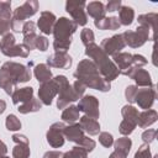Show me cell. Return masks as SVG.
I'll return each mask as SVG.
<instances>
[{"label":"cell","mask_w":158,"mask_h":158,"mask_svg":"<svg viewBox=\"0 0 158 158\" xmlns=\"http://www.w3.org/2000/svg\"><path fill=\"white\" fill-rule=\"evenodd\" d=\"M74 77L77 78V80L83 81L86 88L95 89L101 93H107L111 89L110 83L101 77L98 68L90 59H83L78 63L77 69L74 72Z\"/></svg>","instance_id":"cell-1"},{"label":"cell","mask_w":158,"mask_h":158,"mask_svg":"<svg viewBox=\"0 0 158 158\" xmlns=\"http://www.w3.org/2000/svg\"><path fill=\"white\" fill-rule=\"evenodd\" d=\"M85 54L95 64V67L98 68L99 73L101 74V77L106 81L110 83V81L115 80L120 75V72H118L117 67L109 58V56L104 53V51L100 48V46H98L95 43L85 46Z\"/></svg>","instance_id":"cell-2"},{"label":"cell","mask_w":158,"mask_h":158,"mask_svg":"<svg viewBox=\"0 0 158 158\" xmlns=\"http://www.w3.org/2000/svg\"><path fill=\"white\" fill-rule=\"evenodd\" d=\"M77 28L78 25L73 20H69L68 17H59L56 21L52 32L54 36V42H53L54 51L67 52V49H69L72 44V36L77 31Z\"/></svg>","instance_id":"cell-3"},{"label":"cell","mask_w":158,"mask_h":158,"mask_svg":"<svg viewBox=\"0 0 158 158\" xmlns=\"http://www.w3.org/2000/svg\"><path fill=\"white\" fill-rule=\"evenodd\" d=\"M38 11V1L36 0H27L21 6L16 7L12 12L11 19V30L15 32H20L25 23V20L33 16Z\"/></svg>","instance_id":"cell-4"},{"label":"cell","mask_w":158,"mask_h":158,"mask_svg":"<svg viewBox=\"0 0 158 158\" xmlns=\"http://www.w3.org/2000/svg\"><path fill=\"white\" fill-rule=\"evenodd\" d=\"M53 79L56 80L57 86H58V99H57V107L58 109H65L69 105V102L79 100L73 86L69 84L67 77L57 75Z\"/></svg>","instance_id":"cell-5"},{"label":"cell","mask_w":158,"mask_h":158,"mask_svg":"<svg viewBox=\"0 0 158 158\" xmlns=\"http://www.w3.org/2000/svg\"><path fill=\"white\" fill-rule=\"evenodd\" d=\"M123 41L127 46L132 48H138L143 46L149 38V30L144 26H137L135 31H125L122 33Z\"/></svg>","instance_id":"cell-6"},{"label":"cell","mask_w":158,"mask_h":158,"mask_svg":"<svg viewBox=\"0 0 158 158\" xmlns=\"http://www.w3.org/2000/svg\"><path fill=\"white\" fill-rule=\"evenodd\" d=\"M86 6V2L80 0H68L65 2V11L73 17V21L78 26H85L88 22V16L84 10Z\"/></svg>","instance_id":"cell-7"},{"label":"cell","mask_w":158,"mask_h":158,"mask_svg":"<svg viewBox=\"0 0 158 158\" xmlns=\"http://www.w3.org/2000/svg\"><path fill=\"white\" fill-rule=\"evenodd\" d=\"M77 107L79 109V111L84 112L85 116H88V117H90V118L96 120V118H99V116H100V111H99V100H98L94 95H85V96H83V98L79 100Z\"/></svg>","instance_id":"cell-8"},{"label":"cell","mask_w":158,"mask_h":158,"mask_svg":"<svg viewBox=\"0 0 158 158\" xmlns=\"http://www.w3.org/2000/svg\"><path fill=\"white\" fill-rule=\"evenodd\" d=\"M64 127L65 125L63 122H54L53 125H51V127L47 131L46 138L48 144L52 148H59L64 144Z\"/></svg>","instance_id":"cell-9"},{"label":"cell","mask_w":158,"mask_h":158,"mask_svg":"<svg viewBox=\"0 0 158 158\" xmlns=\"http://www.w3.org/2000/svg\"><path fill=\"white\" fill-rule=\"evenodd\" d=\"M126 46L122 33L118 35H114L109 38H104L100 43V48L104 51L105 54L107 56H115L117 53L121 52V49H123Z\"/></svg>","instance_id":"cell-10"},{"label":"cell","mask_w":158,"mask_h":158,"mask_svg":"<svg viewBox=\"0 0 158 158\" xmlns=\"http://www.w3.org/2000/svg\"><path fill=\"white\" fill-rule=\"evenodd\" d=\"M2 68H5L10 75L17 81V83H26L31 79V72L30 69L21 64V63H16V62H6L2 64Z\"/></svg>","instance_id":"cell-11"},{"label":"cell","mask_w":158,"mask_h":158,"mask_svg":"<svg viewBox=\"0 0 158 158\" xmlns=\"http://www.w3.org/2000/svg\"><path fill=\"white\" fill-rule=\"evenodd\" d=\"M157 96L156 86H149V88H139L137 89L136 96H135V102L143 110H148L152 107L154 100Z\"/></svg>","instance_id":"cell-12"},{"label":"cell","mask_w":158,"mask_h":158,"mask_svg":"<svg viewBox=\"0 0 158 158\" xmlns=\"http://www.w3.org/2000/svg\"><path fill=\"white\" fill-rule=\"evenodd\" d=\"M123 75L133 79L136 81V86H141V88H149V86H153V83H152V78H151V74L146 70V69H142V68H137V67H131L127 72L123 73Z\"/></svg>","instance_id":"cell-13"},{"label":"cell","mask_w":158,"mask_h":158,"mask_svg":"<svg viewBox=\"0 0 158 158\" xmlns=\"http://www.w3.org/2000/svg\"><path fill=\"white\" fill-rule=\"evenodd\" d=\"M58 94V86L54 79H51L49 81L42 83L38 89V99L43 105L49 106L52 104V100Z\"/></svg>","instance_id":"cell-14"},{"label":"cell","mask_w":158,"mask_h":158,"mask_svg":"<svg viewBox=\"0 0 158 158\" xmlns=\"http://www.w3.org/2000/svg\"><path fill=\"white\" fill-rule=\"evenodd\" d=\"M11 1H0V35H6L11 28Z\"/></svg>","instance_id":"cell-15"},{"label":"cell","mask_w":158,"mask_h":158,"mask_svg":"<svg viewBox=\"0 0 158 158\" xmlns=\"http://www.w3.org/2000/svg\"><path fill=\"white\" fill-rule=\"evenodd\" d=\"M47 65L59 69H68L72 65V57L64 51H56L47 58Z\"/></svg>","instance_id":"cell-16"},{"label":"cell","mask_w":158,"mask_h":158,"mask_svg":"<svg viewBox=\"0 0 158 158\" xmlns=\"http://www.w3.org/2000/svg\"><path fill=\"white\" fill-rule=\"evenodd\" d=\"M56 15L51 11H42L40 15V19L37 21V26L41 32L44 35H51L53 32V27L56 25Z\"/></svg>","instance_id":"cell-17"},{"label":"cell","mask_w":158,"mask_h":158,"mask_svg":"<svg viewBox=\"0 0 158 158\" xmlns=\"http://www.w3.org/2000/svg\"><path fill=\"white\" fill-rule=\"evenodd\" d=\"M112 62L117 67L120 74H123L125 72H127L132 65V54L128 52H120L115 56H112Z\"/></svg>","instance_id":"cell-18"},{"label":"cell","mask_w":158,"mask_h":158,"mask_svg":"<svg viewBox=\"0 0 158 158\" xmlns=\"http://www.w3.org/2000/svg\"><path fill=\"white\" fill-rule=\"evenodd\" d=\"M64 137L68 141L79 144L80 141L85 137V135H84V131L79 123H70V125L64 127Z\"/></svg>","instance_id":"cell-19"},{"label":"cell","mask_w":158,"mask_h":158,"mask_svg":"<svg viewBox=\"0 0 158 158\" xmlns=\"http://www.w3.org/2000/svg\"><path fill=\"white\" fill-rule=\"evenodd\" d=\"M19 83L10 75V73L5 68H0V88L4 89V91L7 95H12L15 91V88Z\"/></svg>","instance_id":"cell-20"},{"label":"cell","mask_w":158,"mask_h":158,"mask_svg":"<svg viewBox=\"0 0 158 158\" xmlns=\"http://www.w3.org/2000/svg\"><path fill=\"white\" fill-rule=\"evenodd\" d=\"M79 125L83 128V131L86 132L90 136H96L100 132V123L96 120L90 118V117H88L85 115L79 117Z\"/></svg>","instance_id":"cell-21"},{"label":"cell","mask_w":158,"mask_h":158,"mask_svg":"<svg viewBox=\"0 0 158 158\" xmlns=\"http://www.w3.org/2000/svg\"><path fill=\"white\" fill-rule=\"evenodd\" d=\"M94 25L95 27H98L99 30H102V31H115V30H118L121 23L118 21V17L116 16H111V17H104L101 20H95L94 21Z\"/></svg>","instance_id":"cell-22"},{"label":"cell","mask_w":158,"mask_h":158,"mask_svg":"<svg viewBox=\"0 0 158 158\" xmlns=\"http://www.w3.org/2000/svg\"><path fill=\"white\" fill-rule=\"evenodd\" d=\"M12 102L15 105H20V104H23L26 101H28L30 99L33 98V89L31 86H25V88H20V89H16L12 95Z\"/></svg>","instance_id":"cell-23"},{"label":"cell","mask_w":158,"mask_h":158,"mask_svg":"<svg viewBox=\"0 0 158 158\" xmlns=\"http://www.w3.org/2000/svg\"><path fill=\"white\" fill-rule=\"evenodd\" d=\"M158 118V114L156 110H152V109H148V110H143L142 112L138 114V121H137V125L141 127V128H146L148 126H151L152 123H154Z\"/></svg>","instance_id":"cell-24"},{"label":"cell","mask_w":158,"mask_h":158,"mask_svg":"<svg viewBox=\"0 0 158 158\" xmlns=\"http://www.w3.org/2000/svg\"><path fill=\"white\" fill-rule=\"evenodd\" d=\"M86 12L89 14V16L94 17L95 20H101L105 17L106 10H105V5L101 1H91L89 4H86Z\"/></svg>","instance_id":"cell-25"},{"label":"cell","mask_w":158,"mask_h":158,"mask_svg":"<svg viewBox=\"0 0 158 158\" xmlns=\"http://www.w3.org/2000/svg\"><path fill=\"white\" fill-rule=\"evenodd\" d=\"M33 74L36 77V79L42 84V83H46V81H49L52 79V72L49 69V67L47 64H37L33 69Z\"/></svg>","instance_id":"cell-26"},{"label":"cell","mask_w":158,"mask_h":158,"mask_svg":"<svg viewBox=\"0 0 158 158\" xmlns=\"http://www.w3.org/2000/svg\"><path fill=\"white\" fill-rule=\"evenodd\" d=\"M1 52L6 57H22V58L28 57V53H30V51L23 44H14L11 47L2 48Z\"/></svg>","instance_id":"cell-27"},{"label":"cell","mask_w":158,"mask_h":158,"mask_svg":"<svg viewBox=\"0 0 158 158\" xmlns=\"http://www.w3.org/2000/svg\"><path fill=\"white\" fill-rule=\"evenodd\" d=\"M157 20H158V15L156 12H148V14H143L138 16V26H144L147 27L149 31H154L156 30V25H157Z\"/></svg>","instance_id":"cell-28"},{"label":"cell","mask_w":158,"mask_h":158,"mask_svg":"<svg viewBox=\"0 0 158 158\" xmlns=\"http://www.w3.org/2000/svg\"><path fill=\"white\" fill-rule=\"evenodd\" d=\"M42 107V102L36 99V98H32L30 99L28 101L23 102V104H20L17 110L20 114H30V112H36V111H40Z\"/></svg>","instance_id":"cell-29"},{"label":"cell","mask_w":158,"mask_h":158,"mask_svg":"<svg viewBox=\"0 0 158 158\" xmlns=\"http://www.w3.org/2000/svg\"><path fill=\"white\" fill-rule=\"evenodd\" d=\"M135 10L130 6H121L118 10V21L123 26H128L133 22Z\"/></svg>","instance_id":"cell-30"},{"label":"cell","mask_w":158,"mask_h":158,"mask_svg":"<svg viewBox=\"0 0 158 158\" xmlns=\"http://www.w3.org/2000/svg\"><path fill=\"white\" fill-rule=\"evenodd\" d=\"M79 109L74 105H70V106H67L63 112H62V120L64 122H68L69 125L70 123H75L77 120H79Z\"/></svg>","instance_id":"cell-31"},{"label":"cell","mask_w":158,"mask_h":158,"mask_svg":"<svg viewBox=\"0 0 158 158\" xmlns=\"http://www.w3.org/2000/svg\"><path fill=\"white\" fill-rule=\"evenodd\" d=\"M114 147H115V151H117L127 157V154L130 153L131 147H132V141L128 137H121L114 142Z\"/></svg>","instance_id":"cell-32"},{"label":"cell","mask_w":158,"mask_h":158,"mask_svg":"<svg viewBox=\"0 0 158 158\" xmlns=\"http://www.w3.org/2000/svg\"><path fill=\"white\" fill-rule=\"evenodd\" d=\"M121 114H122V117L123 120H128V121H132V122H136L138 121V110L132 106V105H125L122 109H121Z\"/></svg>","instance_id":"cell-33"},{"label":"cell","mask_w":158,"mask_h":158,"mask_svg":"<svg viewBox=\"0 0 158 158\" xmlns=\"http://www.w3.org/2000/svg\"><path fill=\"white\" fill-rule=\"evenodd\" d=\"M31 154L27 143H17L12 149V158H28Z\"/></svg>","instance_id":"cell-34"},{"label":"cell","mask_w":158,"mask_h":158,"mask_svg":"<svg viewBox=\"0 0 158 158\" xmlns=\"http://www.w3.org/2000/svg\"><path fill=\"white\" fill-rule=\"evenodd\" d=\"M62 158H88V152L80 146H75L70 151L63 153Z\"/></svg>","instance_id":"cell-35"},{"label":"cell","mask_w":158,"mask_h":158,"mask_svg":"<svg viewBox=\"0 0 158 158\" xmlns=\"http://www.w3.org/2000/svg\"><path fill=\"white\" fill-rule=\"evenodd\" d=\"M5 126L9 131H19L21 128V121L17 118V116L10 114L6 116L5 120Z\"/></svg>","instance_id":"cell-36"},{"label":"cell","mask_w":158,"mask_h":158,"mask_svg":"<svg viewBox=\"0 0 158 158\" xmlns=\"http://www.w3.org/2000/svg\"><path fill=\"white\" fill-rule=\"evenodd\" d=\"M137 123L136 122H132V121H128V120H122L121 123H120V127H118V131L121 135L123 136H128L133 132V130L136 128Z\"/></svg>","instance_id":"cell-37"},{"label":"cell","mask_w":158,"mask_h":158,"mask_svg":"<svg viewBox=\"0 0 158 158\" xmlns=\"http://www.w3.org/2000/svg\"><path fill=\"white\" fill-rule=\"evenodd\" d=\"M80 40L84 43V46H88V44L94 43L95 35L90 28H83L81 32H80Z\"/></svg>","instance_id":"cell-38"},{"label":"cell","mask_w":158,"mask_h":158,"mask_svg":"<svg viewBox=\"0 0 158 158\" xmlns=\"http://www.w3.org/2000/svg\"><path fill=\"white\" fill-rule=\"evenodd\" d=\"M99 142H100L104 147L109 148V147H111V146L114 144V137H112V135L109 133V132H100V133H99Z\"/></svg>","instance_id":"cell-39"},{"label":"cell","mask_w":158,"mask_h":158,"mask_svg":"<svg viewBox=\"0 0 158 158\" xmlns=\"http://www.w3.org/2000/svg\"><path fill=\"white\" fill-rule=\"evenodd\" d=\"M36 38H37V35L36 33H30V35H25L23 36V46L28 49V51H32L36 48L35 43H36Z\"/></svg>","instance_id":"cell-40"},{"label":"cell","mask_w":158,"mask_h":158,"mask_svg":"<svg viewBox=\"0 0 158 158\" xmlns=\"http://www.w3.org/2000/svg\"><path fill=\"white\" fill-rule=\"evenodd\" d=\"M135 158H152L149 144L143 143L142 146H139L137 152H136V154H135Z\"/></svg>","instance_id":"cell-41"},{"label":"cell","mask_w":158,"mask_h":158,"mask_svg":"<svg viewBox=\"0 0 158 158\" xmlns=\"http://www.w3.org/2000/svg\"><path fill=\"white\" fill-rule=\"evenodd\" d=\"M0 43H1V48L0 49H2V48H7V47H11V46H14V44H16V42H15V36L12 35V33H6V35H4L2 36V38H1V41H0Z\"/></svg>","instance_id":"cell-42"},{"label":"cell","mask_w":158,"mask_h":158,"mask_svg":"<svg viewBox=\"0 0 158 158\" xmlns=\"http://www.w3.org/2000/svg\"><path fill=\"white\" fill-rule=\"evenodd\" d=\"M137 89H138V86H136V85H128L125 89V96H126V100L130 104H133L135 102V96H136Z\"/></svg>","instance_id":"cell-43"},{"label":"cell","mask_w":158,"mask_h":158,"mask_svg":"<svg viewBox=\"0 0 158 158\" xmlns=\"http://www.w3.org/2000/svg\"><path fill=\"white\" fill-rule=\"evenodd\" d=\"M78 146H80L81 148H84L86 152H91V151L95 148L96 143H95V141H94V139H91V138H89V137H86V136H85V137L80 141V143H79Z\"/></svg>","instance_id":"cell-44"},{"label":"cell","mask_w":158,"mask_h":158,"mask_svg":"<svg viewBox=\"0 0 158 158\" xmlns=\"http://www.w3.org/2000/svg\"><path fill=\"white\" fill-rule=\"evenodd\" d=\"M48 44H49V43H48L47 37H44V36H37L36 43H35V46H36L37 49H40L41 52H44V51H47Z\"/></svg>","instance_id":"cell-45"},{"label":"cell","mask_w":158,"mask_h":158,"mask_svg":"<svg viewBox=\"0 0 158 158\" xmlns=\"http://www.w3.org/2000/svg\"><path fill=\"white\" fill-rule=\"evenodd\" d=\"M156 136H157V131L149 128V130H146V131L142 133V139H143V142H144L146 144H149V143H152V142L154 141Z\"/></svg>","instance_id":"cell-46"},{"label":"cell","mask_w":158,"mask_h":158,"mask_svg":"<svg viewBox=\"0 0 158 158\" xmlns=\"http://www.w3.org/2000/svg\"><path fill=\"white\" fill-rule=\"evenodd\" d=\"M72 86H73V89H74L75 94L78 95V98H79V99H81V96H83V95H84V93H85L86 85H85L83 81H80V80H75V81H74V84H73Z\"/></svg>","instance_id":"cell-47"},{"label":"cell","mask_w":158,"mask_h":158,"mask_svg":"<svg viewBox=\"0 0 158 158\" xmlns=\"http://www.w3.org/2000/svg\"><path fill=\"white\" fill-rule=\"evenodd\" d=\"M148 63V60L141 56V54H132V65L137 67V68H142L143 65H146Z\"/></svg>","instance_id":"cell-48"},{"label":"cell","mask_w":158,"mask_h":158,"mask_svg":"<svg viewBox=\"0 0 158 158\" xmlns=\"http://www.w3.org/2000/svg\"><path fill=\"white\" fill-rule=\"evenodd\" d=\"M21 32L25 35H30V33H36V25L33 21H25Z\"/></svg>","instance_id":"cell-49"},{"label":"cell","mask_w":158,"mask_h":158,"mask_svg":"<svg viewBox=\"0 0 158 158\" xmlns=\"http://www.w3.org/2000/svg\"><path fill=\"white\" fill-rule=\"evenodd\" d=\"M121 6H122V5H121V0H111V1H109V2L106 4L105 10L109 11V12H114V11L120 10Z\"/></svg>","instance_id":"cell-50"},{"label":"cell","mask_w":158,"mask_h":158,"mask_svg":"<svg viewBox=\"0 0 158 158\" xmlns=\"http://www.w3.org/2000/svg\"><path fill=\"white\" fill-rule=\"evenodd\" d=\"M12 141L17 144V143H27L28 144V138L25 135H20V133H15L12 136Z\"/></svg>","instance_id":"cell-51"},{"label":"cell","mask_w":158,"mask_h":158,"mask_svg":"<svg viewBox=\"0 0 158 158\" xmlns=\"http://www.w3.org/2000/svg\"><path fill=\"white\" fill-rule=\"evenodd\" d=\"M63 153L60 151H48L43 154V158H62Z\"/></svg>","instance_id":"cell-52"},{"label":"cell","mask_w":158,"mask_h":158,"mask_svg":"<svg viewBox=\"0 0 158 158\" xmlns=\"http://www.w3.org/2000/svg\"><path fill=\"white\" fill-rule=\"evenodd\" d=\"M6 152H7V147H6V144L0 139V157L5 156V154H6Z\"/></svg>","instance_id":"cell-53"},{"label":"cell","mask_w":158,"mask_h":158,"mask_svg":"<svg viewBox=\"0 0 158 158\" xmlns=\"http://www.w3.org/2000/svg\"><path fill=\"white\" fill-rule=\"evenodd\" d=\"M109 158H126V156H123L122 153H120V152H117V151H114V152L110 154Z\"/></svg>","instance_id":"cell-54"},{"label":"cell","mask_w":158,"mask_h":158,"mask_svg":"<svg viewBox=\"0 0 158 158\" xmlns=\"http://www.w3.org/2000/svg\"><path fill=\"white\" fill-rule=\"evenodd\" d=\"M5 110H6V102H5V100H1V99H0V115H1Z\"/></svg>","instance_id":"cell-55"},{"label":"cell","mask_w":158,"mask_h":158,"mask_svg":"<svg viewBox=\"0 0 158 158\" xmlns=\"http://www.w3.org/2000/svg\"><path fill=\"white\" fill-rule=\"evenodd\" d=\"M0 158H10V157H6V156H2V157H0Z\"/></svg>","instance_id":"cell-56"},{"label":"cell","mask_w":158,"mask_h":158,"mask_svg":"<svg viewBox=\"0 0 158 158\" xmlns=\"http://www.w3.org/2000/svg\"><path fill=\"white\" fill-rule=\"evenodd\" d=\"M0 48H1V43H0Z\"/></svg>","instance_id":"cell-57"}]
</instances>
